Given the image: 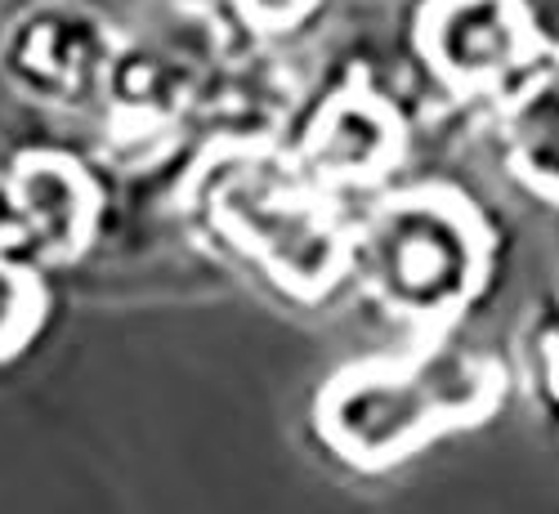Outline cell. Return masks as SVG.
I'll return each instance as SVG.
<instances>
[{
    "label": "cell",
    "mask_w": 559,
    "mask_h": 514,
    "mask_svg": "<svg viewBox=\"0 0 559 514\" xmlns=\"http://www.w3.org/2000/svg\"><path fill=\"white\" fill-rule=\"evenodd\" d=\"M497 398V376L479 362L390 367L371 362L336 376L318 403V430L354 465H390L461 420H479Z\"/></svg>",
    "instance_id": "obj_1"
},
{
    "label": "cell",
    "mask_w": 559,
    "mask_h": 514,
    "mask_svg": "<svg viewBox=\"0 0 559 514\" xmlns=\"http://www.w3.org/2000/svg\"><path fill=\"white\" fill-rule=\"evenodd\" d=\"M371 268L407 313H452L479 283L484 228L452 198H399L371 228Z\"/></svg>",
    "instance_id": "obj_2"
},
{
    "label": "cell",
    "mask_w": 559,
    "mask_h": 514,
    "mask_svg": "<svg viewBox=\"0 0 559 514\" xmlns=\"http://www.w3.org/2000/svg\"><path fill=\"white\" fill-rule=\"evenodd\" d=\"M19 211L32 219V228L45 232V247L55 255H68L85 242L90 219H95V193L72 170L68 162L55 157H27L19 170Z\"/></svg>",
    "instance_id": "obj_3"
},
{
    "label": "cell",
    "mask_w": 559,
    "mask_h": 514,
    "mask_svg": "<svg viewBox=\"0 0 559 514\" xmlns=\"http://www.w3.org/2000/svg\"><path fill=\"white\" fill-rule=\"evenodd\" d=\"M399 153V125L371 99H341L318 121L313 157L336 179H371Z\"/></svg>",
    "instance_id": "obj_4"
},
{
    "label": "cell",
    "mask_w": 559,
    "mask_h": 514,
    "mask_svg": "<svg viewBox=\"0 0 559 514\" xmlns=\"http://www.w3.org/2000/svg\"><path fill=\"white\" fill-rule=\"evenodd\" d=\"M515 134H520V170L537 189L559 198V76L546 81L542 89H528Z\"/></svg>",
    "instance_id": "obj_5"
},
{
    "label": "cell",
    "mask_w": 559,
    "mask_h": 514,
    "mask_svg": "<svg viewBox=\"0 0 559 514\" xmlns=\"http://www.w3.org/2000/svg\"><path fill=\"white\" fill-rule=\"evenodd\" d=\"M40 313H45L40 283L27 268L0 260V358L19 354L36 336Z\"/></svg>",
    "instance_id": "obj_6"
}]
</instances>
